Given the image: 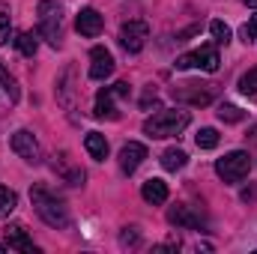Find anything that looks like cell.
Returning a JSON list of instances; mask_svg holds the SVG:
<instances>
[{
	"label": "cell",
	"instance_id": "1",
	"mask_svg": "<svg viewBox=\"0 0 257 254\" xmlns=\"http://www.w3.org/2000/svg\"><path fill=\"white\" fill-rule=\"evenodd\" d=\"M30 200H33V209H36V215H39V218H42L48 227L66 230V227L72 224L66 203L60 200V197H57V194H51L48 189H42V186L30 189Z\"/></svg>",
	"mask_w": 257,
	"mask_h": 254
},
{
	"label": "cell",
	"instance_id": "2",
	"mask_svg": "<svg viewBox=\"0 0 257 254\" xmlns=\"http://www.w3.org/2000/svg\"><path fill=\"white\" fill-rule=\"evenodd\" d=\"M189 123H192L189 111L168 108V111H159V114L147 117V120H144V132H147L150 138H177Z\"/></svg>",
	"mask_w": 257,
	"mask_h": 254
},
{
	"label": "cell",
	"instance_id": "3",
	"mask_svg": "<svg viewBox=\"0 0 257 254\" xmlns=\"http://www.w3.org/2000/svg\"><path fill=\"white\" fill-rule=\"evenodd\" d=\"M39 33L48 39V45L60 48L63 42V6L60 0H39Z\"/></svg>",
	"mask_w": 257,
	"mask_h": 254
},
{
	"label": "cell",
	"instance_id": "4",
	"mask_svg": "<svg viewBox=\"0 0 257 254\" xmlns=\"http://www.w3.org/2000/svg\"><path fill=\"white\" fill-rule=\"evenodd\" d=\"M248 171H251V156H248L245 150H233V153H227V156H221V159L215 162V174H218L227 186L245 180Z\"/></svg>",
	"mask_w": 257,
	"mask_h": 254
},
{
	"label": "cell",
	"instance_id": "5",
	"mask_svg": "<svg viewBox=\"0 0 257 254\" xmlns=\"http://www.w3.org/2000/svg\"><path fill=\"white\" fill-rule=\"evenodd\" d=\"M120 96H128V84L126 81H117L114 87L99 90V93H96V108H93V114H96L99 120H117L120 111H117L114 99H120Z\"/></svg>",
	"mask_w": 257,
	"mask_h": 254
},
{
	"label": "cell",
	"instance_id": "6",
	"mask_svg": "<svg viewBox=\"0 0 257 254\" xmlns=\"http://www.w3.org/2000/svg\"><path fill=\"white\" fill-rule=\"evenodd\" d=\"M218 63H221V57H218V51H215V45H203V48H197L192 54H183V57H177V69H203V72H218Z\"/></svg>",
	"mask_w": 257,
	"mask_h": 254
},
{
	"label": "cell",
	"instance_id": "7",
	"mask_svg": "<svg viewBox=\"0 0 257 254\" xmlns=\"http://www.w3.org/2000/svg\"><path fill=\"white\" fill-rule=\"evenodd\" d=\"M9 147H12V153L21 156L27 165H39V162H42V147H39V141L33 138V132H27V129H18V132L9 138Z\"/></svg>",
	"mask_w": 257,
	"mask_h": 254
},
{
	"label": "cell",
	"instance_id": "8",
	"mask_svg": "<svg viewBox=\"0 0 257 254\" xmlns=\"http://www.w3.org/2000/svg\"><path fill=\"white\" fill-rule=\"evenodd\" d=\"M147 39H150V27H147L144 21H126V24L120 27V45H123L126 54L144 51Z\"/></svg>",
	"mask_w": 257,
	"mask_h": 254
},
{
	"label": "cell",
	"instance_id": "9",
	"mask_svg": "<svg viewBox=\"0 0 257 254\" xmlns=\"http://www.w3.org/2000/svg\"><path fill=\"white\" fill-rule=\"evenodd\" d=\"M168 221L177 224V227H186V230H206V215H203L197 206H189V203L174 206V209L168 212Z\"/></svg>",
	"mask_w": 257,
	"mask_h": 254
},
{
	"label": "cell",
	"instance_id": "10",
	"mask_svg": "<svg viewBox=\"0 0 257 254\" xmlns=\"http://www.w3.org/2000/svg\"><path fill=\"white\" fill-rule=\"evenodd\" d=\"M174 99L186 102L192 108H203L212 102V87L209 84H183V87H174Z\"/></svg>",
	"mask_w": 257,
	"mask_h": 254
},
{
	"label": "cell",
	"instance_id": "11",
	"mask_svg": "<svg viewBox=\"0 0 257 254\" xmlns=\"http://www.w3.org/2000/svg\"><path fill=\"white\" fill-rule=\"evenodd\" d=\"M75 30H78L81 36H87V39H96V36L105 30V18H102L93 6H84V9L78 12V18H75Z\"/></svg>",
	"mask_w": 257,
	"mask_h": 254
},
{
	"label": "cell",
	"instance_id": "12",
	"mask_svg": "<svg viewBox=\"0 0 257 254\" xmlns=\"http://www.w3.org/2000/svg\"><path fill=\"white\" fill-rule=\"evenodd\" d=\"M90 78L93 81H105V78H111L114 75V54L108 51V48H102V45H96L93 51H90Z\"/></svg>",
	"mask_w": 257,
	"mask_h": 254
},
{
	"label": "cell",
	"instance_id": "13",
	"mask_svg": "<svg viewBox=\"0 0 257 254\" xmlns=\"http://www.w3.org/2000/svg\"><path fill=\"white\" fill-rule=\"evenodd\" d=\"M144 159H147V147L138 144V141H128L126 147L120 150V171L123 174H135Z\"/></svg>",
	"mask_w": 257,
	"mask_h": 254
},
{
	"label": "cell",
	"instance_id": "14",
	"mask_svg": "<svg viewBox=\"0 0 257 254\" xmlns=\"http://www.w3.org/2000/svg\"><path fill=\"white\" fill-rule=\"evenodd\" d=\"M54 171L63 177L69 186H84V171H81V168H75V165H72V159H69L66 153L54 156Z\"/></svg>",
	"mask_w": 257,
	"mask_h": 254
},
{
	"label": "cell",
	"instance_id": "15",
	"mask_svg": "<svg viewBox=\"0 0 257 254\" xmlns=\"http://www.w3.org/2000/svg\"><path fill=\"white\" fill-rule=\"evenodd\" d=\"M168 183H162V180H147L144 186H141V197L147 200V203H153V206H162V203H168Z\"/></svg>",
	"mask_w": 257,
	"mask_h": 254
},
{
	"label": "cell",
	"instance_id": "16",
	"mask_svg": "<svg viewBox=\"0 0 257 254\" xmlns=\"http://www.w3.org/2000/svg\"><path fill=\"white\" fill-rule=\"evenodd\" d=\"M6 245L15 248V251H24V254L36 251L33 242H30V236H27V230H24L21 224H9V227H6Z\"/></svg>",
	"mask_w": 257,
	"mask_h": 254
},
{
	"label": "cell",
	"instance_id": "17",
	"mask_svg": "<svg viewBox=\"0 0 257 254\" xmlns=\"http://www.w3.org/2000/svg\"><path fill=\"white\" fill-rule=\"evenodd\" d=\"M84 147H87L90 159H96V162H105V159H108V141H105V135H99V132H87Z\"/></svg>",
	"mask_w": 257,
	"mask_h": 254
},
{
	"label": "cell",
	"instance_id": "18",
	"mask_svg": "<svg viewBox=\"0 0 257 254\" xmlns=\"http://www.w3.org/2000/svg\"><path fill=\"white\" fill-rule=\"evenodd\" d=\"M186 162H189V156H186V150H180V147H171V150L162 153V168L171 171V174H174V171H183Z\"/></svg>",
	"mask_w": 257,
	"mask_h": 254
},
{
	"label": "cell",
	"instance_id": "19",
	"mask_svg": "<svg viewBox=\"0 0 257 254\" xmlns=\"http://www.w3.org/2000/svg\"><path fill=\"white\" fill-rule=\"evenodd\" d=\"M0 87H3V93L9 96V102L15 105L18 99H21V90H18V81H15V75L3 66V60H0Z\"/></svg>",
	"mask_w": 257,
	"mask_h": 254
},
{
	"label": "cell",
	"instance_id": "20",
	"mask_svg": "<svg viewBox=\"0 0 257 254\" xmlns=\"http://www.w3.org/2000/svg\"><path fill=\"white\" fill-rule=\"evenodd\" d=\"M15 206H18V194L6 186H0V218H9L15 212Z\"/></svg>",
	"mask_w": 257,
	"mask_h": 254
},
{
	"label": "cell",
	"instance_id": "21",
	"mask_svg": "<svg viewBox=\"0 0 257 254\" xmlns=\"http://www.w3.org/2000/svg\"><path fill=\"white\" fill-rule=\"evenodd\" d=\"M12 42H15V48H18L24 57H33V54L39 51V42H36V36H33V33H18Z\"/></svg>",
	"mask_w": 257,
	"mask_h": 254
},
{
	"label": "cell",
	"instance_id": "22",
	"mask_svg": "<svg viewBox=\"0 0 257 254\" xmlns=\"http://www.w3.org/2000/svg\"><path fill=\"white\" fill-rule=\"evenodd\" d=\"M194 144H197L200 150H215V147H218V132L212 126H203L194 135Z\"/></svg>",
	"mask_w": 257,
	"mask_h": 254
},
{
	"label": "cell",
	"instance_id": "23",
	"mask_svg": "<svg viewBox=\"0 0 257 254\" xmlns=\"http://www.w3.org/2000/svg\"><path fill=\"white\" fill-rule=\"evenodd\" d=\"M209 33H212V39H215L218 45H227V42H230V27H227L221 18L209 21Z\"/></svg>",
	"mask_w": 257,
	"mask_h": 254
},
{
	"label": "cell",
	"instance_id": "24",
	"mask_svg": "<svg viewBox=\"0 0 257 254\" xmlns=\"http://www.w3.org/2000/svg\"><path fill=\"white\" fill-rule=\"evenodd\" d=\"M218 120H221V123H242V120H245V111L236 108V105H221V108H218Z\"/></svg>",
	"mask_w": 257,
	"mask_h": 254
},
{
	"label": "cell",
	"instance_id": "25",
	"mask_svg": "<svg viewBox=\"0 0 257 254\" xmlns=\"http://www.w3.org/2000/svg\"><path fill=\"white\" fill-rule=\"evenodd\" d=\"M239 93L242 96H257V69H248L239 78Z\"/></svg>",
	"mask_w": 257,
	"mask_h": 254
},
{
	"label": "cell",
	"instance_id": "26",
	"mask_svg": "<svg viewBox=\"0 0 257 254\" xmlns=\"http://www.w3.org/2000/svg\"><path fill=\"white\" fill-rule=\"evenodd\" d=\"M12 39H15L12 36V18H9V12H0V45H6Z\"/></svg>",
	"mask_w": 257,
	"mask_h": 254
},
{
	"label": "cell",
	"instance_id": "27",
	"mask_svg": "<svg viewBox=\"0 0 257 254\" xmlns=\"http://www.w3.org/2000/svg\"><path fill=\"white\" fill-rule=\"evenodd\" d=\"M239 36H242V42H245V45H251V42H254V39H257V15H251V21H248V24H242Z\"/></svg>",
	"mask_w": 257,
	"mask_h": 254
},
{
	"label": "cell",
	"instance_id": "28",
	"mask_svg": "<svg viewBox=\"0 0 257 254\" xmlns=\"http://www.w3.org/2000/svg\"><path fill=\"white\" fill-rule=\"evenodd\" d=\"M138 242H141V233H138L135 227H126V230L120 233V245H123V248H135Z\"/></svg>",
	"mask_w": 257,
	"mask_h": 254
},
{
	"label": "cell",
	"instance_id": "29",
	"mask_svg": "<svg viewBox=\"0 0 257 254\" xmlns=\"http://www.w3.org/2000/svg\"><path fill=\"white\" fill-rule=\"evenodd\" d=\"M245 203H251V200H257V186H248V189H242V194H239Z\"/></svg>",
	"mask_w": 257,
	"mask_h": 254
},
{
	"label": "cell",
	"instance_id": "30",
	"mask_svg": "<svg viewBox=\"0 0 257 254\" xmlns=\"http://www.w3.org/2000/svg\"><path fill=\"white\" fill-rule=\"evenodd\" d=\"M245 6H251V9H257V0H242Z\"/></svg>",
	"mask_w": 257,
	"mask_h": 254
},
{
	"label": "cell",
	"instance_id": "31",
	"mask_svg": "<svg viewBox=\"0 0 257 254\" xmlns=\"http://www.w3.org/2000/svg\"><path fill=\"white\" fill-rule=\"evenodd\" d=\"M0 251H3V245H0Z\"/></svg>",
	"mask_w": 257,
	"mask_h": 254
}]
</instances>
